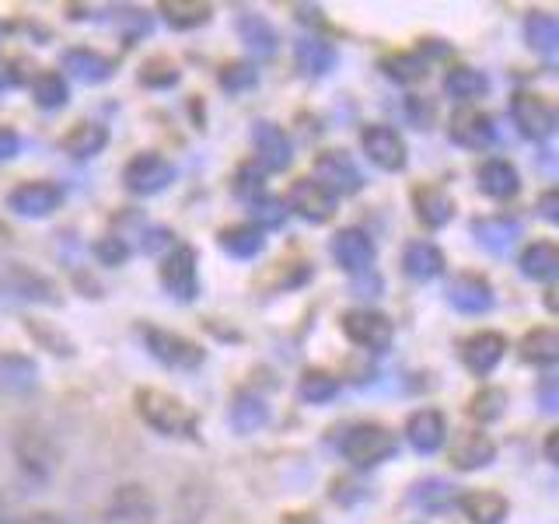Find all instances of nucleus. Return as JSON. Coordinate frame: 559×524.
Here are the masks:
<instances>
[{"mask_svg":"<svg viewBox=\"0 0 559 524\" xmlns=\"http://www.w3.org/2000/svg\"><path fill=\"white\" fill-rule=\"evenodd\" d=\"M266 245V231H259L255 224H235L221 231V249L231 259H255Z\"/></svg>","mask_w":559,"mask_h":524,"instance_id":"nucleus-36","label":"nucleus"},{"mask_svg":"<svg viewBox=\"0 0 559 524\" xmlns=\"http://www.w3.org/2000/svg\"><path fill=\"white\" fill-rule=\"evenodd\" d=\"M67 98H70V84H67V78L60 74V70H43V74L32 81L35 109L57 112V109H63V105H67Z\"/></svg>","mask_w":559,"mask_h":524,"instance_id":"nucleus-37","label":"nucleus"},{"mask_svg":"<svg viewBox=\"0 0 559 524\" xmlns=\"http://www.w3.org/2000/svg\"><path fill=\"white\" fill-rule=\"evenodd\" d=\"M381 67H384V74L399 84H413L427 78V63L419 57H409V52H395V57H389Z\"/></svg>","mask_w":559,"mask_h":524,"instance_id":"nucleus-43","label":"nucleus"},{"mask_svg":"<svg viewBox=\"0 0 559 524\" xmlns=\"http://www.w3.org/2000/svg\"><path fill=\"white\" fill-rule=\"evenodd\" d=\"M448 130H451L454 144L468 147V151H483V147L493 144V136H497L493 119H489L483 109H476V105H462V109L451 116Z\"/></svg>","mask_w":559,"mask_h":524,"instance_id":"nucleus-17","label":"nucleus"},{"mask_svg":"<svg viewBox=\"0 0 559 524\" xmlns=\"http://www.w3.org/2000/svg\"><path fill=\"white\" fill-rule=\"evenodd\" d=\"M157 279H162V287L175 297V301H192L200 290V270H197V252H192V245L175 241L162 255V262H157Z\"/></svg>","mask_w":559,"mask_h":524,"instance_id":"nucleus-9","label":"nucleus"},{"mask_svg":"<svg viewBox=\"0 0 559 524\" xmlns=\"http://www.w3.org/2000/svg\"><path fill=\"white\" fill-rule=\"evenodd\" d=\"M39 384V367L25 354H11V349H0V392L22 395L32 392Z\"/></svg>","mask_w":559,"mask_h":524,"instance_id":"nucleus-30","label":"nucleus"},{"mask_svg":"<svg viewBox=\"0 0 559 524\" xmlns=\"http://www.w3.org/2000/svg\"><path fill=\"white\" fill-rule=\"evenodd\" d=\"M179 81V70H175L168 60H147L140 67V84L144 87H171Z\"/></svg>","mask_w":559,"mask_h":524,"instance_id":"nucleus-45","label":"nucleus"},{"mask_svg":"<svg viewBox=\"0 0 559 524\" xmlns=\"http://www.w3.org/2000/svg\"><path fill=\"white\" fill-rule=\"evenodd\" d=\"M511 119H514V127L521 130V136H528V140H546L556 130L552 105L546 98H538V95H528V92H518L511 98Z\"/></svg>","mask_w":559,"mask_h":524,"instance_id":"nucleus-15","label":"nucleus"},{"mask_svg":"<svg viewBox=\"0 0 559 524\" xmlns=\"http://www.w3.org/2000/svg\"><path fill=\"white\" fill-rule=\"evenodd\" d=\"M476 182L489 200H511L521 189V175L511 162H503V157H489V162L479 165Z\"/></svg>","mask_w":559,"mask_h":524,"instance_id":"nucleus-25","label":"nucleus"},{"mask_svg":"<svg viewBox=\"0 0 559 524\" xmlns=\"http://www.w3.org/2000/svg\"><path fill=\"white\" fill-rule=\"evenodd\" d=\"M535 210H538V217H542V221H549V224L559 227V189H546V192H542L538 203H535Z\"/></svg>","mask_w":559,"mask_h":524,"instance_id":"nucleus-48","label":"nucleus"},{"mask_svg":"<svg viewBox=\"0 0 559 524\" xmlns=\"http://www.w3.org/2000/svg\"><path fill=\"white\" fill-rule=\"evenodd\" d=\"M252 217H255V227H259V231H266V224H270V227H280V224H284L287 206L280 203V200H273V196H262V200L252 203Z\"/></svg>","mask_w":559,"mask_h":524,"instance_id":"nucleus-46","label":"nucleus"},{"mask_svg":"<svg viewBox=\"0 0 559 524\" xmlns=\"http://www.w3.org/2000/svg\"><path fill=\"white\" fill-rule=\"evenodd\" d=\"M332 259H336V266L346 270V273H367L374 266V241L371 235L364 231V227H343V231H336V238H332Z\"/></svg>","mask_w":559,"mask_h":524,"instance_id":"nucleus-13","label":"nucleus"},{"mask_svg":"<svg viewBox=\"0 0 559 524\" xmlns=\"http://www.w3.org/2000/svg\"><path fill=\"white\" fill-rule=\"evenodd\" d=\"M0 290L17 297V301H35V305H60L57 297V287H52V279H46L43 273H35L32 266H4L0 273Z\"/></svg>","mask_w":559,"mask_h":524,"instance_id":"nucleus-14","label":"nucleus"},{"mask_svg":"<svg viewBox=\"0 0 559 524\" xmlns=\"http://www.w3.org/2000/svg\"><path fill=\"white\" fill-rule=\"evenodd\" d=\"M136 416L144 419V427L154 433L171 437V441H197L200 419L179 395H171L165 389H136L133 395Z\"/></svg>","mask_w":559,"mask_h":524,"instance_id":"nucleus-2","label":"nucleus"},{"mask_svg":"<svg viewBox=\"0 0 559 524\" xmlns=\"http://www.w3.org/2000/svg\"><path fill=\"white\" fill-rule=\"evenodd\" d=\"M507 413V392L503 389H479L468 398V416L476 424H497V419Z\"/></svg>","mask_w":559,"mask_h":524,"instance_id":"nucleus-42","label":"nucleus"},{"mask_svg":"<svg viewBox=\"0 0 559 524\" xmlns=\"http://www.w3.org/2000/svg\"><path fill=\"white\" fill-rule=\"evenodd\" d=\"M227 424H231L235 433H259L270 424V402L255 395V392H238L231 398V409H227Z\"/></svg>","mask_w":559,"mask_h":524,"instance_id":"nucleus-27","label":"nucleus"},{"mask_svg":"<svg viewBox=\"0 0 559 524\" xmlns=\"http://www.w3.org/2000/svg\"><path fill=\"white\" fill-rule=\"evenodd\" d=\"M175 182V165L165 154L157 151H140L136 157H130L122 165V186H127L133 196H157Z\"/></svg>","mask_w":559,"mask_h":524,"instance_id":"nucleus-8","label":"nucleus"},{"mask_svg":"<svg viewBox=\"0 0 559 524\" xmlns=\"http://www.w3.org/2000/svg\"><path fill=\"white\" fill-rule=\"evenodd\" d=\"M162 22L175 32H192V28H203L210 17H214V8L210 4H197V0H165L162 8Z\"/></svg>","mask_w":559,"mask_h":524,"instance_id":"nucleus-34","label":"nucleus"},{"mask_svg":"<svg viewBox=\"0 0 559 524\" xmlns=\"http://www.w3.org/2000/svg\"><path fill=\"white\" fill-rule=\"evenodd\" d=\"M255 84H259V74H255L252 63H227L221 70V87H224V92H231V95L249 92V87H255Z\"/></svg>","mask_w":559,"mask_h":524,"instance_id":"nucleus-44","label":"nucleus"},{"mask_svg":"<svg viewBox=\"0 0 559 524\" xmlns=\"http://www.w3.org/2000/svg\"><path fill=\"white\" fill-rule=\"evenodd\" d=\"M235 28L241 35L245 49L255 52V57H273V52H276L280 35H276V28L262 14H255V11H238Z\"/></svg>","mask_w":559,"mask_h":524,"instance_id":"nucleus-31","label":"nucleus"},{"mask_svg":"<svg viewBox=\"0 0 559 524\" xmlns=\"http://www.w3.org/2000/svg\"><path fill=\"white\" fill-rule=\"evenodd\" d=\"M448 301L454 311H462V314H483V311L493 308V287H489V279L479 273H462V276L451 279Z\"/></svg>","mask_w":559,"mask_h":524,"instance_id":"nucleus-20","label":"nucleus"},{"mask_svg":"<svg viewBox=\"0 0 559 524\" xmlns=\"http://www.w3.org/2000/svg\"><path fill=\"white\" fill-rule=\"evenodd\" d=\"M11 458H14L17 479L35 493V489L52 486V479L60 476L63 451L57 444V437L43 424H22V427H14V437H11Z\"/></svg>","mask_w":559,"mask_h":524,"instance_id":"nucleus-1","label":"nucleus"},{"mask_svg":"<svg viewBox=\"0 0 559 524\" xmlns=\"http://www.w3.org/2000/svg\"><path fill=\"white\" fill-rule=\"evenodd\" d=\"M409 503H416L419 511H448L459 503V489L444 479H419L409 493Z\"/></svg>","mask_w":559,"mask_h":524,"instance_id":"nucleus-41","label":"nucleus"},{"mask_svg":"<svg viewBox=\"0 0 559 524\" xmlns=\"http://www.w3.org/2000/svg\"><path fill=\"white\" fill-rule=\"evenodd\" d=\"M360 151L381 171H402L409 165L406 140H402L395 127H384V122H371V127L360 130Z\"/></svg>","mask_w":559,"mask_h":524,"instance_id":"nucleus-10","label":"nucleus"},{"mask_svg":"<svg viewBox=\"0 0 559 524\" xmlns=\"http://www.w3.org/2000/svg\"><path fill=\"white\" fill-rule=\"evenodd\" d=\"M546 308H549L552 314H559V284L546 290Z\"/></svg>","mask_w":559,"mask_h":524,"instance_id":"nucleus-53","label":"nucleus"},{"mask_svg":"<svg viewBox=\"0 0 559 524\" xmlns=\"http://www.w3.org/2000/svg\"><path fill=\"white\" fill-rule=\"evenodd\" d=\"M63 78H74L81 84H102L112 78V60L95 49H67L63 52Z\"/></svg>","mask_w":559,"mask_h":524,"instance_id":"nucleus-29","label":"nucleus"},{"mask_svg":"<svg viewBox=\"0 0 559 524\" xmlns=\"http://www.w3.org/2000/svg\"><path fill=\"white\" fill-rule=\"evenodd\" d=\"M518 266L528 279H538V284H552L559 279V245L556 241H532L524 245L521 255H518Z\"/></svg>","mask_w":559,"mask_h":524,"instance_id":"nucleus-24","label":"nucleus"},{"mask_svg":"<svg viewBox=\"0 0 559 524\" xmlns=\"http://www.w3.org/2000/svg\"><path fill=\"white\" fill-rule=\"evenodd\" d=\"M444 266H448L444 252L427 238H416L402 249V273H406L409 279H416V284H430V279H437L444 273Z\"/></svg>","mask_w":559,"mask_h":524,"instance_id":"nucleus-21","label":"nucleus"},{"mask_svg":"<svg viewBox=\"0 0 559 524\" xmlns=\"http://www.w3.org/2000/svg\"><path fill=\"white\" fill-rule=\"evenodd\" d=\"M507 354V336L503 332H493V329H483L476 336H468L465 346H462V360L472 374H493L497 364L503 360Z\"/></svg>","mask_w":559,"mask_h":524,"instance_id":"nucleus-18","label":"nucleus"},{"mask_svg":"<svg viewBox=\"0 0 559 524\" xmlns=\"http://www.w3.org/2000/svg\"><path fill=\"white\" fill-rule=\"evenodd\" d=\"M538 402H542V409H559V378L546 381L542 384V392H538Z\"/></svg>","mask_w":559,"mask_h":524,"instance_id":"nucleus-50","label":"nucleus"},{"mask_svg":"<svg viewBox=\"0 0 559 524\" xmlns=\"http://www.w3.org/2000/svg\"><path fill=\"white\" fill-rule=\"evenodd\" d=\"M340 329L343 336L367 349V354H384V349H392L395 343V325L384 311H374V308H349L343 311L340 319Z\"/></svg>","mask_w":559,"mask_h":524,"instance_id":"nucleus-6","label":"nucleus"},{"mask_svg":"<svg viewBox=\"0 0 559 524\" xmlns=\"http://www.w3.org/2000/svg\"><path fill=\"white\" fill-rule=\"evenodd\" d=\"M60 147L70 157H81V162L84 157H95L109 147V127H105V122H95V119H84L60 140Z\"/></svg>","mask_w":559,"mask_h":524,"instance_id":"nucleus-32","label":"nucleus"},{"mask_svg":"<svg viewBox=\"0 0 559 524\" xmlns=\"http://www.w3.org/2000/svg\"><path fill=\"white\" fill-rule=\"evenodd\" d=\"M95 255L102 266H122V262L130 259V245L116 235H105L102 241H95Z\"/></svg>","mask_w":559,"mask_h":524,"instance_id":"nucleus-47","label":"nucleus"},{"mask_svg":"<svg viewBox=\"0 0 559 524\" xmlns=\"http://www.w3.org/2000/svg\"><path fill=\"white\" fill-rule=\"evenodd\" d=\"M448 458L459 472H476V468H486L489 462L497 458V444L489 441L483 430H468L451 444Z\"/></svg>","mask_w":559,"mask_h":524,"instance_id":"nucleus-23","label":"nucleus"},{"mask_svg":"<svg viewBox=\"0 0 559 524\" xmlns=\"http://www.w3.org/2000/svg\"><path fill=\"white\" fill-rule=\"evenodd\" d=\"M14 524H67V517L60 511H32Z\"/></svg>","mask_w":559,"mask_h":524,"instance_id":"nucleus-51","label":"nucleus"},{"mask_svg":"<svg viewBox=\"0 0 559 524\" xmlns=\"http://www.w3.org/2000/svg\"><path fill=\"white\" fill-rule=\"evenodd\" d=\"M311 179H319L329 192H336V196H354V192L364 189V175L346 151H322L314 157Z\"/></svg>","mask_w":559,"mask_h":524,"instance_id":"nucleus-12","label":"nucleus"},{"mask_svg":"<svg viewBox=\"0 0 559 524\" xmlns=\"http://www.w3.org/2000/svg\"><path fill=\"white\" fill-rule=\"evenodd\" d=\"M459 511L468 524H503L511 503L497 489H468V493H459Z\"/></svg>","mask_w":559,"mask_h":524,"instance_id":"nucleus-22","label":"nucleus"},{"mask_svg":"<svg viewBox=\"0 0 559 524\" xmlns=\"http://www.w3.org/2000/svg\"><path fill=\"white\" fill-rule=\"evenodd\" d=\"M521 357L535 364V367H556L559 364V329L556 325H542L521 336Z\"/></svg>","mask_w":559,"mask_h":524,"instance_id":"nucleus-33","label":"nucleus"},{"mask_svg":"<svg viewBox=\"0 0 559 524\" xmlns=\"http://www.w3.org/2000/svg\"><path fill=\"white\" fill-rule=\"evenodd\" d=\"M524 39H528V46L535 52L552 57V52H559V17H552L546 11H532L524 17Z\"/></svg>","mask_w":559,"mask_h":524,"instance_id":"nucleus-39","label":"nucleus"},{"mask_svg":"<svg viewBox=\"0 0 559 524\" xmlns=\"http://www.w3.org/2000/svg\"><path fill=\"white\" fill-rule=\"evenodd\" d=\"M542 454H546V462L559 468V427L546 433V441H542Z\"/></svg>","mask_w":559,"mask_h":524,"instance_id":"nucleus-52","label":"nucleus"},{"mask_svg":"<svg viewBox=\"0 0 559 524\" xmlns=\"http://www.w3.org/2000/svg\"><path fill=\"white\" fill-rule=\"evenodd\" d=\"M489 92V81L476 67H451L444 74V95L454 102H472Z\"/></svg>","mask_w":559,"mask_h":524,"instance_id":"nucleus-38","label":"nucleus"},{"mask_svg":"<svg viewBox=\"0 0 559 524\" xmlns=\"http://www.w3.org/2000/svg\"><path fill=\"white\" fill-rule=\"evenodd\" d=\"M336 46L325 43V39H301L294 46V63L305 70L308 78H325L332 67H336Z\"/></svg>","mask_w":559,"mask_h":524,"instance_id":"nucleus-35","label":"nucleus"},{"mask_svg":"<svg viewBox=\"0 0 559 524\" xmlns=\"http://www.w3.org/2000/svg\"><path fill=\"white\" fill-rule=\"evenodd\" d=\"M297 395H301L308 406H325L340 395V378L332 371H322V367H308L297 381Z\"/></svg>","mask_w":559,"mask_h":524,"instance_id":"nucleus-40","label":"nucleus"},{"mask_svg":"<svg viewBox=\"0 0 559 524\" xmlns=\"http://www.w3.org/2000/svg\"><path fill=\"white\" fill-rule=\"evenodd\" d=\"M252 151L259 165L266 171H284L294 162V144L290 136L276 127V122H255L252 127Z\"/></svg>","mask_w":559,"mask_h":524,"instance_id":"nucleus-16","label":"nucleus"},{"mask_svg":"<svg viewBox=\"0 0 559 524\" xmlns=\"http://www.w3.org/2000/svg\"><path fill=\"white\" fill-rule=\"evenodd\" d=\"M336 448L343 454V462H349L354 468H374L395 454V433L389 427L364 419V424H354L340 433Z\"/></svg>","mask_w":559,"mask_h":524,"instance_id":"nucleus-3","label":"nucleus"},{"mask_svg":"<svg viewBox=\"0 0 559 524\" xmlns=\"http://www.w3.org/2000/svg\"><path fill=\"white\" fill-rule=\"evenodd\" d=\"M4 206L22 221H46L63 206V189L49 179H28V182H17L8 192Z\"/></svg>","mask_w":559,"mask_h":524,"instance_id":"nucleus-7","label":"nucleus"},{"mask_svg":"<svg viewBox=\"0 0 559 524\" xmlns=\"http://www.w3.org/2000/svg\"><path fill=\"white\" fill-rule=\"evenodd\" d=\"M472 238H476L486 252L503 255L514 249V241L521 238V224L514 217H479L472 221Z\"/></svg>","mask_w":559,"mask_h":524,"instance_id":"nucleus-26","label":"nucleus"},{"mask_svg":"<svg viewBox=\"0 0 559 524\" xmlns=\"http://www.w3.org/2000/svg\"><path fill=\"white\" fill-rule=\"evenodd\" d=\"M17 154H22V136H17V130H11V127H0V165L11 162Z\"/></svg>","mask_w":559,"mask_h":524,"instance_id":"nucleus-49","label":"nucleus"},{"mask_svg":"<svg viewBox=\"0 0 559 524\" xmlns=\"http://www.w3.org/2000/svg\"><path fill=\"white\" fill-rule=\"evenodd\" d=\"M336 203L340 196L336 192H329L319 179H297L287 192V210L297 214L308 224H325L336 214Z\"/></svg>","mask_w":559,"mask_h":524,"instance_id":"nucleus-11","label":"nucleus"},{"mask_svg":"<svg viewBox=\"0 0 559 524\" xmlns=\"http://www.w3.org/2000/svg\"><path fill=\"white\" fill-rule=\"evenodd\" d=\"M406 441L413 451L419 454H433L441 451L444 441H448V419L441 409H416L409 419H406Z\"/></svg>","mask_w":559,"mask_h":524,"instance_id":"nucleus-19","label":"nucleus"},{"mask_svg":"<svg viewBox=\"0 0 559 524\" xmlns=\"http://www.w3.org/2000/svg\"><path fill=\"white\" fill-rule=\"evenodd\" d=\"M413 210H416L419 224L437 231V227H444L454 217V200L441 186H419V189H413Z\"/></svg>","mask_w":559,"mask_h":524,"instance_id":"nucleus-28","label":"nucleus"},{"mask_svg":"<svg viewBox=\"0 0 559 524\" xmlns=\"http://www.w3.org/2000/svg\"><path fill=\"white\" fill-rule=\"evenodd\" d=\"M140 340H144L147 354L157 364H165L168 371H197V367H203V360H206L200 343H192V340L179 336V332H171V329L144 325V329H140Z\"/></svg>","mask_w":559,"mask_h":524,"instance_id":"nucleus-5","label":"nucleus"},{"mask_svg":"<svg viewBox=\"0 0 559 524\" xmlns=\"http://www.w3.org/2000/svg\"><path fill=\"white\" fill-rule=\"evenodd\" d=\"M98 524H157V500L144 483H119L102 503Z\"/></svg>","mask_w":559,"mask_h":524,"instance_id":"nucleus-4","label":"nucleus"}]
</instances>
